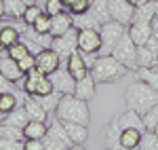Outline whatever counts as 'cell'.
I'll return each mask as SVG.
<instances>
[{"label": "cell", "mask_w": 158, "mask_h": 150, "mask_svg": "<svg viewBox=\"0 0 158 150\" xmlns=\"http://www.w3.org/2000/svg\"><path fill=\"white\" fill-rule=\"evenodd\" d=\"M23 142H15V139H4L0 138V150H21Z\"/></svg>", "instance_id": "cell-43"}, {"label": "cell", "mask_w": 158, "mask_h": 150, "mask_svg": "<svg viewBox=\"0 0 158 150\" xmlns=\"http://www.w3.org/2000/svg\"><path fill=\"white\" fill-rule=\"evenodd\" d=\"M4 17V0H0V19Z\"/></svg>", "instance_id": "cell-45"}, {"label": "cell", "mask_w": 158, "mask_h": 150, "mask_svg": "<svg viewBox=\"0 0 158 150\" xmlns=\"http://www.w3.org/2000/svg\"><path fill=\"white\" fill-rule=\"evenodd\" d=\"M27 53H32V49H30V45L25 42V40H19V42H15L13 47H9L6 49V55H11L13 59H21V57H25Z\"/></svg>", "instance_id": "cell-36"}, {"label": "cell", "mask_w": 158, "mask_h": 150, "mask_svg": "<svg viewBox=\"0 0 158 150\" xmlns=\"http://www.w3.org/2000/svg\"><path fill=\"white\" fill-rule=\"evenodd\" d=\"M127 66L120 63L114 55H99L95 63L91 66V76L95 78L97 85H108V83H116L127 74Z\"/></svg>", "instance_id": "cell-3"}, {"label": "cell", "mask_w": 158, "mask_h": 150, "mask_svg": "<svg viewBox=\"0 0 158 150\" xmlns=\"http://www.w3.org/2000/svg\"><path fill=\"white\" fill-rule=\"evenodd\" d=\"M42 13H44V9H42L40 4H27V6H25V11H23V15H21V21L27 24V25H32L38 17L42 15Z\"/></svg>", "instance_id": "cell-35"}, {"label": "cell", "mask_w": 158, "mask_h": 150, "mask_svg": "<svg viewBox=\"0 0 158 150\" xmlns=\"http://www.w3.org/2000/svg\"><path fill=\"white\" fill-rule=\"evenodd\" d=\"M78 51H82L85 55H99L101 51L99 28H78Z\"/></svg>", "instance_id": "cell-8"}, {"label": "cell", "mask_w": 158, "mask_h": 150, "mask_svg": "<svg viewBox=\"0 0 158 150\" xmlns=\"http://www.w3.org/2000/svg\"><path fill=\"white\" fill-rule=\"evenodd\" d=\"M108 2L110 0H91V9H89V15H93L97 21H108L112 19L110 17V11H108Z\"/></svg>", "instance_id": "cell-28"}, {"label": "cell", "mask_w": 158, "mask_h": 150, "mask_svg": "<svg viewBox=\"0 0 158 150\" xmlns=\"http://www.w3.org/2000/svg\"><path fill=\"white\" fill-rule=\"evenodd\" d=\"M42 9H44V13H47L49 17H53V15H59V13L65 11V4H63L61 0H47V2L42 4Z\"/></svg>", "instance_id": "cell-39"}, {"label": "cell", "mask_w": 158, "mask_h": 150, "mask_svg": "<svg viewBox=\"0 0 158 150\" xmlns=\"http://www.w3.org/2000/svg\"><path fill=\"white\" fill-rule=\"evenodd\" d=\"M72 28H74V15L72 13L63 11L59 15H53L51 17V34L53 36H61V34H65Z\"/></svg>", "instance_id": "cell-19"}, {"label": "cell", "mask_w": 158, "mask_h": 150, "mask_svg": "<svg viewBox=\"0 0 158 150\" xmlns=\"http://www.w3.org/2000/svg\"><path fill=\"white\" fill-rule=\"evenodd\" d=\"M154 133H156V135H158V125H156V127H154Z\"/></svg>", "instance_id": "cell-48"}, {"label": "cell", "mask_w": 158, "mask_h": 150, "mask_svg": "<svg viewBox=\"0 0 158 150\" xmlns=\"http://www.w3.org/2000/svg\"><path fill=\"white\" fill-rule=\"evenodd\" d=\"M21 89H23V93L34 95V97H40V95H47L51 91H55L49 74L40 72L38 68H32V70L23 76V87Z\"/></svg>", "instance_id": "cell-5"}, {"label": "cell", "mask_w": 158, "mask_h": 150, "mask_svg": "<svg viewBox=\"0 0 158 150\" xmlns=\"http://www.w3.org/2000/svg\"><path fill=\"white\" fill-rule=\"evenodd\" d=\"M154 68H156V70H158V62H156V66H154Z\"/></svg>", "instance_id": "cell-50"}, {"label": "cell", "mask_w": 158, "mask_h": 150, "mask_svg": "<svg viewBox=\"0 0 158 150\" xmlns=\"http://www.w3.org/2000/svg\"><path fill=\"white\" fill-rule=\"evenodd\" d=\"M139 148H143V150H158V135L154 133V131H143V138H141Z\"/></svg>", "instance_id": "cell-38"}, {"label": "cell", "mask_w": 158, "mask_h": 150, "mask_svg": "<svg viewBox=\"0 0 158 150\" xmlns=\"http://www.w3.org/2000/svg\"><path fill=\"white\" fill-rule=\"evenodd\" d=\"M127 30H129V25L120 24V21H114V19H108V21H103L101 28H99V34H101V55H110L114 47L120 42V38L127 34Z\"/></svg>", "instance_id": "cell-4"}, {"label": "cell", "mask_w": 158, "mask_h": 150, "mask_svg": "<svg viewBox=\"0 0 158 150\" xmlns=\"http://www.w3.org/2000/svg\"><path fill=\"white\" fill-rule=\"evenodd\" d=\"M47 123L44 121H30L27 125L23 127V133H25V139L30 138H36V139H44V135H47Z\"/></svg>", "instance_id": "cell-27"}, {"label": "cell", "mask_w": 158, "mask_h": 150, "mask_svg": "<svg viewBox=\"0 0 158 150\" xmlns=\"http://www.w3.org/2000/svg\"><path fill=\"white\" fill-rule=\"evenodd\" d=\"M0 138H4V139H15V142H23V139H25L23 127L9 125V123H0Z\"/></svg>", "instance_id": "cell-29"}, {"label": "cell", "mask_w": 158, "mask_h": 150, "mask_svg": "<svg viewBox=\"0 0 158 150\" xmlns=\"http://www.w3.org/2000/svg\"><path fill=\"white\" fill-rule=\"evenodd\" d=\"M129 2H131V4H133V6H139V4H143V2H146V0H129Z\"/></svg>", "instance_id": "cell-46"}, {"label": "cell", "mask_w": 158, "mask_h": 150, "mask_svg": "<svg viewBox=\"0 0 158 150\" xmlns=\"http://www.w3.org/2000/svg\"><path fill=\"white\" fill-rule=\"evenodd\" d=\"M65 68H68V72L76 78V80H80V78H85L89 72H91V66L86 63L85 55H82V51H74L72 55L68 57V62H65Z\"/></svg>", "instance_id": "cell-14"}, {"label": "cell", "mask_w": 158, "mask_h": 150, "mask_svg": "<svg viewBox=\"0 0 158 150\" xmlns=\"http://www.w3.org/2000/svg\"><path fill=\"white\" fill-rule=\"evenodd\" d=\"M158 9V0H146L143 4L135 6L133 13V21H152Z\"/></svg>", "instance_id": "cell-24"}, {"label": "cell", "mask_w": 158, "mask_h": 150, "mask_svg": "<svg viewBox=\"0 0 158 150\" xmlns=\"http://www.w3.org/2000/svg\"><path fill=\"white\" fill-rule=\"evenodd\" d=\"M0 123H9V125L25 127L27 123H30V116H27V112H25V108H23V104H21V106L13 108L9 114H4V118H2Z\"/></svg>", "instance_id": "cell-26"}, {"label": "cell", "mask_w": 158, "mask_h": 150, "mask_svg": "<svg viewBox=\"0 0 158 150\" xmlns=\"http://www.w3.org/2000/svg\"><path fill=\"white\" fill-rule=\"evenodd\" d=\"M68 135L72 139V144L78 148V146H85V142L89 139V125H82V123H74V121H61Z\"/></svg>", "instance_id": "cell-16"}, {"label": "cell", "mask_w": 158, "mask_h": 150, "mask_svg": "<svg viewBox=\"0 0 158 150\" xmlns=\"http://www.w3.org/2000/svg\"><path fill=\"white\" fill-rule=\"evenodd\" d=\"M15 89V83H11L6 76L0 72V93H6V91H13Z\"/></svg>", "instance_id": "cell-44"}, {"label": "cell", "mask_w": 158, "mask_h": 150, "mask_svg": "<svg viewBox=\"0 0 158 150\" xmlns=\"http://www.w3.org/2000/svg\"><path fill=\"white\" fill-rule=\"evenodd\" d=\"M108 11H110V17H112L114 21H120V24L129 25L131 21H133L135 6L129 2V0H110Z\"/></svg>", "instance_id": "cell-12"}, {"label": "cell", "mask_w": 158, "mask_h": 150, "mask_svg": "<svg viewBox=\"0 0 158 150\" xmlns=\"http://www.w3.org/2000/svg\"><path fill=\"white\" fill-rule=\"evenodd\" d=\"M95 87H97V83H95V78L91 76V72H89L85 78L76 80L74 95H76V97H80V100H85V101H91L93 97H95Z\"/></svg>", "instance_id": "cell-20"}, {"label": "cell", "mask_w": 158, "mask_h": 150, "mask_svg": "<svg viewBox=\"0 0 158 150\" xmlns=\"http://www.w3.org/2000/svg\"><path fill=\"white\" fill-rule=\"evenodd\" d=\"M36 68L44 74H51L55 72L57 68H61V57L59 53L53 49V47H47V49H40L36 53Z\"/></svg>", "instance_id": "cell-11"}, {"label": "cell", "mask_w": 158, "mask_h": 150, "mask_svg": "<svg viewBox=\"0 0 158 150\" xmlns=\"http://www.w3.org/2000/svg\"><path fill=\"white\" fill-rule=\"evenodd\" d=\"M23 150H47V146H44V139L27 138V139H23Z\"/></svg>", "instance_id": "cell-42"}, {"label": "cell", "mask_w": 158, "mask_h": 150, "mask_svg": "<svg viewBox=\"0 0 158 150\" xmlns=\"http://www.w3.org/2000/svg\"><path fill=\"white\" fill-rule=\"evenodd\" d=\"M124 101H127V108H133L135 112L146 114L150 108H154L158 104V91L154 87H150L148 83L137 78L133 85L127 87Z\"/></svg>", "instance_id": "cell-1"}, {"label": "cell", "mask_w": 158, "mask_h": 150, "mask_svg": "<svg viewBox=\"0 0 158 150\" xmlns=\"http://www.w3.org/2000/svg\"><path fill=\"white\" fill-rule=\"evenodd\" d=\"M141 118H143L146 131H154V127L158 125V104L154 106V108H150L146 114H141Z\"/></svg>", "instance_id": "cell-37"}, {"label": "cell", "mask_w": 158, "mask_h": 150, "mask_svg": "<svg viewBox=\"0 0 158 150\" xmlns=\"http://www.w3.org/2000/svg\"><path fill=\"white\" fill-rule=\"evenodd\" d=\"M120 133H122V127L118 123V118H114L106 129H103V144L108 148H120Z\"/></svg>", "instance_id": "cell-22"}, {"label": "cell", "mask_w": 158, "mask_h": 150, "mask_svg": "<svg viewBox=\"0 0 158 150\" xmlns=\"http://www.w3.org/2000/svg\"><path fill=\"white\" fill-rule=\"evenodd\" d=\"M25 6L27 4L23 0H4V15L11 17V19H21Z\"/></svg>", "instance_id": "cell-30"}, {"label": "cell", "mask_w": 158, "mask_h": 150, "mask_svg": "<svg viewBox=\"0 0 158 150\" xmlns=\"http://www.w3.org/2000/svg\"><path fill=\"white\" fill-rule=\"evenodd\" d=\"M135 76L158 91V70L156 68H137L135 70Z\"/></svg>", "instance_id": "cell-32"}, {"label": "cell", "mask_w": 158, "mask_h": 150, "mask_svg": "<svg viewBox=\"0 0 158 150\" xmlns=\"http://www.w3.org/2000/svg\"><path fill=\"white\" fill-rule=\"evenodd\" d=\"M55 114L59 121H74V123H82L89 125L91 123V110L89 104L80 97H76L74 93H63L59 104L55 108Z\"/></svg>", "instance_id": "cell-2"}, {"label": "cell", "mask_w": 158, "mask_h": 150, "mask_svg": "<svg viewBox=\"0 0 158 150\" xmlns=\"http://www.w3.org/2000/svg\"><path fill=\"white\" fill-rule=\"evenodd\" d=\"M44 146H47V150H68V148H76V146L72 144V139H70V135H68V131H65V127H63V123H61L59 118L47 127Z\"/></svg>", "instance_id": "cell-6"}, {"label": "cell", "mask_w": 158, "mask_h": 150, "mask_svg": "<svg viewBox=\"0 0 158 150\" xmlns=\"http://www.w3.org/2000/svg\"><path fill=\"white\" fill-rule=\"evenodd\" d=\"M23 108L27 112V116H30V121H47V116H49L44 106L38 101V97L27 95V93H23Z\"/></svg>", "instance_id": "cell-18"}, {"label": "cell", "mask_w": 158, "mask_h": 150, "mask_svg": "<svg viewBox=\"0 0 158 150\" xmlns=\"http://www.w3.org/2000/svg\"><path fill=\"white\" fill-rule=\"evenodd\" d=\"M110 55H114L116 59L120 63H124L129 70H137V45L133 42V38L129 36V30H127V34L120 38V42L114 47V51L110 53Z\"/></svg>", "instance_id": "cell-7"}, {"label": "cell", "mask_w": 158, "mask_h": 150, "mask_svg": "<svg viewBox=\"0 0 158 150\" xmlns=\"http://www.w3.org/2000/svg\"><path fill=\"white\" fill-rule=\"evenodd\" d=\"M0 72L6 76L11 83H19V80L25 76V72L21 70L19 62L13 59L11 55H6V53H2V57H0Z\"/></svg>", "instance_id": "cell-15"}, {"label": "cell", "mask_w": 158, "mask_h": 150, "mask_svg": "<svg viewBox=\"0 0 158 150\" xmlns=\"http://www.w3.org/2000/svg\"><path fill=\"white\" fill-rule=\"evenodd\" d=\"M13 108H17V95L15 91H6V93H0V114H9Z\"/></svg>", "instance_id": "cell-33"}, {"label": "cell", "mask_w": 158, "mask_h": 150, "mask_svg": "<svg viewBox=\"0 0 158 150\" xmlns=\"http://www.w3.org/2000/svg\"><path fill=\"white\" fill-rule=\"evenodd\" d=\"M49 78H51V83H53V89H55V91H59V93H74L76 78L68 72V68H65V70H63V68H57L55 72L49 74Z\"/></svg>", "instance_id": "cell-13"}, {"label": "cell", "mask_w": 158, "mask_h": 150, "mask_svg": "<svg viewBox=\"0 0 158 150\" xmlns=\"http://www.w3.org/2000/svg\"><path fill=\"white\" fill-rule=\"evenodd\" d=\"M53 49L59 53V57H70L74 51H78V28L74 25L72 30H68L65 34H61V36H55L53 38V45H51Z\"/></svg>", "instance_id": "cell-9"}, {"label": "cell", "mask_w": 158, "mask_h": 150, "mask_svg": "<svg viewBox=\"0 0 158 150\" xmlns=\"http://www.w3.org/2000/svg\"><path fill=\"white\" fill-rule=\"evenodd\" d=\"M158 62V51L150 49L148 45L137 47V68H154Z\"/></svg>", "instance_id": "cell-23"}, {"label": "cell", "mask_w": 158, "mask_h": 150, "mask_svg": "<svg viewBox=\"0 0 158 150\" xmlns=\"http://www.w3.org/2000/svg\"><path fill=\"white\" fill-rule=\"evenodd\" d=\"M32 28H34L36 32H40V34H49L51 32V17L47 15V13H42L36 21L32 24Z\"/></svg>", "instance_id": "cell-40"}, {"label": "cell", "mask_w": 158, "mask_h": 150, "mask_svg": "<svg viewBox=\"0 0 158 150\" xmlns=\"http://www.w3.org/2000/svg\"><path fill=\"white\" fill-rule=\"evenodd\" d=\"M65 4V11L72 13L74 17L78 15H85L89 9H91V0H61Z\"/></svg>", "instance_id": "cell-31"}, {"label": "cell", "mask_w": 158, "mask_h": 150, "mask_svg": "<svg viewBox=\"0 0 158 150\" xmlns=\"http://www.w3.org/2000/svg\"><path fill=\"white\" fill-rule=\"evenodd\" d=\"M129 36L133 38V42L139 45H146L148 38L152 36V21H131L129 24Z\"/></svg>", "instance_id": "cell-17"}, {"label": "cell", "mask_w": 158, "mask_h": 150, "mask_svg": "<svg viewBox=\"0 0 158 150\" xmlns=\"http://www.w3.org/2000/svg\"><path fill=\"white\" fill-rule=\"evenodd\" d=\"M116 118H118V123H120L122 129H127V127H137V129H143V131H146L141 114L135 112L133 108H127V112H122L120 116H116Z\"/></svg>", "instance_id": "cell-25"}, {"label": "cell", "mask_w": 158, "mask_h": 150, "mask_svg": "<svg viewBox=\"0 0 158 150\" xmlns=\"http://www.w3.org/2000/svg\"><path fill=\"white\" fill-rule=\"evenodd\" d=\"M19 66H21V70L27 74L32 68H36V53H27L25 57H21L19 59Z\"/></svg>", "instance_id": "cell-41"}, {"label": "cell", "mask_w": 158, "mask_h": 150, "mask_svg": "<svg viewBox=\"0 0 158 150\" xmlns=\"http://www.w3.org/2000/svg\"><path fill=\"white\" fill-rule=\"evenodd\" d=\"M61 95H63V93H59V91H51V93H47V95H40L38 101L44 106L47 112H55V108H57V104H59V100H61Z\"/></svg>", "instance_id": "cell-34"}, {"label": "cell", "mask_w": 158, "mask_h": 150, "mask_svg": "<svg viewBox=\"0 0 158 150\" xmlns=\"http://www.w3.org/2000/svg\"><path fill=\"white\" fill-rule=\"evenodd\" d=\"M141 138H143V129H137V127H127V129H122V133H120V148H124V150L139 148Z\"/></svg>", "instance_id": "cell-21"}, {"label": "cell", "mask_w": 158, "mask_h": 150, "mask_svg": "<svg viewBox=\"0 0 158 150\" xmlns=\"http://www.w3.org/2000/svg\"><path fill=\"white\" fill-rule=\"evenodd\" d=\"M19 19L13 21H2L0 19V53H6L9 47L21 40V30H19Z\"/></svg>", "instance_id": "cell-10"}, {"label": "cell", "mask_w": 158, "mask_h": 150, "mask_svg": "<svg viewBox=\"0 0 158 150\" xmlns=\"http://www.w3.org/2000/svg\"><path fill=\"white\" fill-rule=\"evenodd\" d=\"M23 2H25V4H36L38 0H23Z\"/></svg>", "instance_id": "cell-47"}, {"label": "cell", "mask_w": 158, "mask_h": 150, "mask_svg": "<svg viewBox=\"0 0 158 150\" xmlns=\"http://www.w3.org/2000/svg\"><path fill=\"white\" fill-rule=\"evenodd\" d=\"M154 19H156V21H158V9H156V15H154Z\"/></svg>", "instance_id": "cell-49"}]
</instances>
